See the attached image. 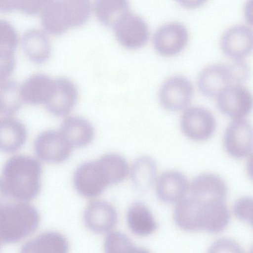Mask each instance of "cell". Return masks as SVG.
Here are the masks:
<instances>
[{
	"instance_id": "obj_17",
	"label": "cell",
	"mask_w": 253,
	"mask_h": 253,
	"mask_svg": "<svg viewBox=\"0 0 253 253\" xmlns=\"http://www.w3.org/2000/svg\"><path fill=\"white\" fill-rule=\"evenodd\" d=\"M22 46L25 55L35 63L46 62L51 54L49 40L40 30L33 29L26 31L22 39Z\"/></svg>"
},
{
	"instance_id": "obj_21",
	"label": "cell",
	"mask_w": 253,
	"mask_h": 253,
	"mask_svg": "<svg viewBox=\"0 0 253 253\" xmlns=\"http://www.w3.org/2000/svg\"><path fill=\"white\" fill-rule=\"evenodd\" d=\"M131 178L136 188L140 191L149 190L155 181L157 165L147 156L141 157L133 163L131 169Z\"/></svg>"
},
{
	"instance_id": "obj_8",
	"label": "cell",
	"mask_w": 253,
	"mask_h": 253,
	"mask_svg": "<svg viewBox=\"0 0 253 253\" xmlns=\"http://www.w3.org/2000/svg\"><path fill=\"white\" fill-rule=\"evenodd\" d=\"M224 145L232 157L242 158L250 154L253 146V129L249 122L244 118L234 119L226 129Z\"/></svg>"
},
{
	"instance_id": "obj_16",
	"label": "cell",
	"mask_w": 253,
	"mask_h": 253,
	"mask_svg": "<svg viewBox=\"0 0 253 253\" xmlns=\"http://www.w3.org/2000/svg\"><path fill=\"white\" fill-rule=\"evenodd\" d=\"M53 80L43 74H35L20 86L23 101L32 105L45 103L52 90Z\"/></svg>"
},
{
	"instance_id": "obj_15",
	"label": "cell",
	"mask_w": 253,
	"mask_h": 253,
	"mask_svg": "<svg viewBox=\"0 0 253 253\" xmlns=\"http://www.w3.org/2000/svg\"><path fill=\"white\" fill-rule=\"evenodd\" d=\"M60 131L73 147L88 145L94 136L92 125L85 119L77 116L65 119L61 124Z\"/></svg>"
},
{
	"instance_id": "obj_4",
	"label": "cell",
	"mask_w": 253,
	"mask_h": 253,
	"mask_svg": "<svg viewBox=\"0 0 253 253\" xmlns=\"http://www.w3.org/2000/svg\"><path fill=\"white\" fill-rule=\"evenodd\" d=\"M180 128L189 138L204 141L210 138L216 128L215 120L211 112L202 107L186 109L181 116Z\"/></svg>"
},
{
	"instance_id": "obj_32",
	"label": "cell",
	"mask_w": 253,
	"mask_h": 253,
	"mask_svg": "<svg viewBox=\"0 0 253 253\" xmlns=\"http://www.w3.org/2000/svg\"><path fill=\"white\" fill-rule=\"evenodd\" d=\"M210 252H241V248L234 241L221 239L215 242L210 248Z\"/></svg>"
},
{
	"instance_id": "obj_10",
	"label": "cell",
	"mask_w": 253,
	"mask_h": 253,
	"mask_svg": "<svg viewBox=\"0 0 253 253\" xmlns=\"http://www.w3.org/2000/svg\"><path fill=\"white\" fill-rule=\"evenodd\" d=\"M78 96L74 83L66 78L53 80L51 93L44 103L48 111L55 116H64L75 106Z\"/></svg>"
},
{
	"instance_id": "obj_20",
	"label": "cell",
	"mask_w": 253,
	"mask_h": 253,
	"mask_svg": "<svg viewBox=\"0 0 253 253\" xmlns=\"http://www.w3.org/2000/svg\"><path fill=\"white\" fill-rule=\"evenodd\" d=\"M27 137V130L19 120L7 117L0 120V149L13 151L23 145Z\"/></svg>"
},
{
	"instance_id": "obj_19",
	"label": "cell",
	"mask_w": 253,
	"mask_h": 253,
	"mask_svg": "<svg viewBox=\"0 0 253 253\" xmlns=\"http://www.w3.org/2000/svg\"><path fill=\"white\" fill-rule=\"evenodd\" d=\"M129 229L135 234L146 236L156 230L157 224L149 208L143 203L137 202L129 208L126 215Z\"/></svg>"
},
{
	"instance_id": "obj_26",
	"label": "cell",
	"mask_w": 253,
	"mask_h": 253,
	"mask_svg": "<svg viewBox=\"0 0 253 253\" xmlns=\"http://www.w3.org/2000/svg\"><path fill=\"white\" fill-rule=\"evenodd\" d=\"M104 248L105 252L108 253L144 252L135 246L126 235L119 232H112L107 235L105 239Z\"/></svg>"
},
{
	"instance_id": "obj_7",
	"label": "cell",
	"mask_w": 253,
	"mask_h": 253,
	"mask_svg": "<svg viewBox=\"0 0 253 253\" xmlns=\"http://www.w3.org/2000/svg\"><path fill=\"white\" fill-rule=\"evenodd\" d=\"M216 97L220 111L234 119L244 118L252 108V94L248 89L242 84H234L226 87Z\"/></svg>"
},
{
	"instance_id": "obj_24",
	"label": "cell",
	"mask_w": 253,
	"mask_h": 253,
	"mask_svg": "<svg viewBox=\"0 0 253 253\" xmlns=\"http://www.w3.org/2000/svg\"><path fill=\"white\" fill-rule=\"evenodd\" d=\"M20 86L14 81L0 82V113L11 115L16 113L22 103Z\"/></svg>"
},
{
	"instance_id": "obj_27",
	"label": "cell",
	"mask_w": 253,
	"mask_h": 253,
	"mask_svg": "<svg viewBox=\"0 0 253 253\" xmlns=\"http://www.w3.org/2000/svg\"><path fill=\"white\" fill-rule=\"evenodd\" d=\"M18 43L15 28L8 21L0 19V52L14 53Z\"/></svg>"
},
{
	"instance_id": "obj_14",
	"label": "cell",
	"mask_w": 253,
	"mask_h": 253,
	"mask_svg": "<svg viewBox=\"0 0 253 253\" xmlns=\"http://www.w3.org/2000/svg\"><path fill=\"white\" fill-rule=\"evenodd\" d=\"M189 185L185 176L181 173L170 170L159 177L156 184L159 198L166 203L178 202L187 194Z\"/></svg>"
},
{
	"instance_id": "obj_33",
	"label": "cell",
	"mask_w": 253,
	"mask_h": 253,
	"mask_svg": "<svg viewBox=\"0 0 253 253\" xmlns=\"http://www.w3.org/2000/svg\"><path fill=\"white\" fill-rule=\"evenodd\" d=\"M18 0H0V12H10L17 9Z\"/></svg>"
},
{
	"instance_id": "obj_6",
	"label": "cell",
	"mask_w": 253,
	"mask_h": 253,
	"mask_svg": "<svg viewBox=\"0 0 253 253\" xmlns=\"http://www.w3.org/2000/svg\"><path fill=\"white\" fill-rule=\"evenodd\" d=\"M189 34L184 25L177 22L164 24L158 29L153 37V44L157 52L164 56H174L186 46Z\"/></svg>"
},
{
	"instance_id": "obj_1",
	"label": "cell",
	"mask_w": 253,
	"mask_h": 253,
	"mask_svg": "<svg viewBox=\"0 0 253 253\" xmlns=\"http://www.w3.org/2000/svg\"><path fill=\"white\" fill-rule=\"evenodd\" d=\"M248 76V67L242 60H235L231 63H216L207 66L201 72L198 85L205 96L214 97L229 86L241 84Z\"/></svg>"
},
{
	"instance_id": "obj_29",
	"label": "cell",
	"mask_w": 253,
	"mask_h": 253,
	"mask_svg": "<svg viewBox=\"0 0 253 253\" xmlns=\"http://www.w3.org/2000/svg\"><path fill=\"white\" fill-rule=\"evenodd\" d=\"M253 200L248 197L240 198L233 206V211L236 217L251 225L253 223Z\"/></svg>"
},
{
	"instance_id": "obj_11",
	"label": "cell",
	"mask_w": 253,
	"mask_h": 253,
	"mask_svg": "<svg viewBox=\"0 0 253 253\" xmlns=\"http://www.w3.org/2000/svg\"><path fill=\"white\" fill-rule=\"evenodd\" d=\"M220 47L227 56L234 60H242L252 51V30L242 24L230 27L221 37Z\"/></svg>"
},
{
	"instance_id": "obj_12",
	"label": "cell",
	"mask_w": 253,
	"mask_h": 253,
	"mask_svg": "<svg viewBox=\"0 0 253 253\" xmlns=\"http://www.w3.org/2000/svg\"><path fill=\"white\" fill-rule=\"evenodd\" d=\"M38 154L49 162L58 163L64 162L70 155L73 147L61 132L53 129L41 132L35 141Z\"/></svg>"
},
{
	"instance_id": "obj_31",
	"label": "cell",
	"mask_w": 253,
	"mask_h": 253,
	"mask_svg": "<svg viewBox=\"0 0 253 253\" xmlns=\"http://www.w3.org/2000/svg\"><path fill=\"white\" fill-rule=\"evenodd\" d=\"M15 65L14 53L0 52V82L6 80L13 71Z\"/></svg>"
},
{
	"instance_id": "obj_18",
	"label": "cell",
	"mask_w": 253,
	"mask_h": 253,
	"mask_svg": "<svg viewBox=\"0 0 253 253\" xmlns=\"http://www.w3.org/2000/svg\"><path fill=\"white\" fill-rule=\"evenodd\" d=\"M190 195L203 199L219 198L224 199L227 188L225 182L218 175L206 173L193 180L188 187Z\"/></svg>"
},
{
	"instance_id": "obj_30",
	"label": "cell",
	"mask_w": 253,
	"mask_h": 253,
	"mask_svg": "<svg viewBox=\"0 0 253 253\" xmlns=\"http://www.w3.org/2000/svg\"><path fill=\"white\" fill-rule=\"evenodd\" d=\"M52 0H19L17 9L24 14L35 15L41 13Z\"/></svg>"
},
{
	"instance_id": "obj_28",
	"label": "cell",
	"mask_w": 253,
	"mask_h": 253,
	"mask_svg": "<svg viewBox=\"0 0 253 253\" xmlns=\"http://www.w3.org/2000/svg\"><path fill=\"white\" fill-rule=\"evenodd\" d=\"M41 249L44 252L65 253L68 252L69 244L66 238L57 232H48L42 236L39 241Z\"/></svg>"
},
{
	"instance_id": "obj_2",
	"label": "cell",
	"mask_w": 253,
	"mask_h": 253,
	"mask_svg": "<svg viewBox=\"0 0 253 253\" xmlns=\"http://www.w3.org/2000/svg\"><path fill=\"white\" fill-rule=\"evenodd\" d=\"M229 220V213L224 199L199 198L196 214L198 230L219 232L226 227Z\"/></svg>"
},
{
	"instance_id": "obj_3",
	"label": "cell",
	"mask_w": 253,
	"mask_h": 253,
	"mask_svg": "<svg viewBox=\"0 0 253 253\" xmlns=\"http://www.w3.org/2000/svg\"><path fill=\"white\" fill-rule=\"evenodd\" d=\"M116 37L124 47L129 49L142 47L149 38V30L145 21L140 16L127 12L114 25Z\"/></svg>"
},
{
	"instance_id": "obj_9",
	"label": "cell",
	"mask_w": 253,
	"mask_h": 253,
	"mask_svg": "<svg viewBox=\"0 0 253 253\" xmlns=\"http://www.w3.org/2000/svg\"><path fill=\"white\" fill-rule=\"evenodd\" d=\"M73 182L78 192L88 198L100 195L109 185L97 161L80 165L74 173Z\"/></svg>"
},
{
	"instance_id": "obj_22",
	"label": "cell",
	"mask_w": 253,
	"mask_h": 253,
	"mask_svg": "<svg viewBox=\"0 0 253 253\" xmlns=\"http://www.w3.org/2000/svg\"><path fill=\"white\" fill-rule=\"evenodd\" d=\"M128 0H95L94 13L100 23L114 26L117 21L128 12Z\"/></svg>"
},
{
	"instance_id": "obj_25",
	"label": "cell",
	"mask_w": 253,
	"mask_h": 253,
	"mask_svg": "<svg viewBox=\"0 0 253 253\" xmlns=\"http://www.w3.org/2000/svg\"><path fill=\"white\" fill-rule=\"evenodd\" d=\"M68 15L71 28L84 24L91 13L90 0H62Z\"/></svg>"
},
{
	"instance_id": "obj_5",
	"label": "cell",
	"mask_w": 253,
	"mask_h": 253,
	"mask_svg": "<svg viewBox=\"0 0 253 253\" xmlns=\"http://www.w3.org/2000/svg\"><path fill=\"white\" fill-rule=\"evenodd\" d=\"M193 95V87L190 81L181 75L168 79L161 85L159 92L161 104L171 111H178L189 104Z\"/></svg>"
},
{
	"instance_id": "obj_34",
	"label": "cell",
	"mask_w": 253,
	"mask_h": 253,
	"mask_svg": "<svg viewBox=\"0 0 253 253\" xmlns=\"http://www.w3.org/2000/svg\"><path fill=\"white\" fill-rule=\"evenodd\" d=\"M182 6L187 8H196L205 3L207 0H175Z\"/></svg>"
},
{
	"instance_id": "obj_23",
	"label": "cell",
	"mask_w": 253,
	"mask_h": 253,
	"mask_svg": "<svg viewBox=\"0 0 253 253\" xmlns=\"http://www.w3.org/2000/svg\"><path fill=\"white\" fill-rule=\"evenodd\" d=\"M97 161L102 169L109 185L122 181L128 173L129 168L126 161L119 154H107Z\"/></svg>"
},
{
	"instance_id": "obj_13",
	"label": "cell",
	"mask_w": 253,
	"mask_h": 253,
	"mask_svg": "<svg viewBox=\"0 0 253 253\" xmlns=\"http://www.w3.org/2000/svg\"><path fill=\"white\" fill-rule=\"evenodd\" d=\"M83 217L86 226L97 233L110 232L116 226L118 220L114 207L102 200L90 201L85 209Z\"/></svg>"
}]
</instances>
